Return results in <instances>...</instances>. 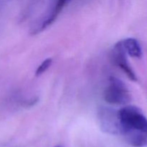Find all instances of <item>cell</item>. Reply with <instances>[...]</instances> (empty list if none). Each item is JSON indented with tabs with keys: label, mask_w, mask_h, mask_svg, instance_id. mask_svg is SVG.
<instances>
[{
	"label": "cell",
	"mask_w": 147,
	"mask_h": 147,
	"mask_svg": "<svg viewBox=\"0 0 147 147\" xmlns=\"http://www.w3.org/2000/svg\"><path fill=\"white\" fill-rule=\"evenodd\" d=\"M119 134L134 147H147V118L139 108L126 106L119 110Z\"/></svg>",
	"instance_id": "1"
},
{
	"label": "cell",
	"mask_w": 147,
	"mask_h": 147,
	"mask_svg": "<svg viewBox=\"0 0 147 147\" xmlns=\"http://www.w3.org/2000/svg\"><path fill=\"white\" fill-rule=\"evenodd\" d=\"M104 100L111 105H126L131 100L129 88L120 79L112 76L104 91Z\"/></svg>",
	"instance_id": "2"
},
{
	"label": "cell",
	"mask_w": 147,
	"mask_h": 147,
	"mask_svg": "<svg viewBox=\"0 0 147 147\" xmlns=\"http://www.w3.org/2000/svg\"><path fill=\"white\" fill-rule=\"evenodd\" d=\"M98 119L103 131L110 134H119V111L113 108L101 106L98 110Z\"/></svg>",
	"instance_id": "3"
},
{
	"label": "cell",
	"mask_w": 147,
	"mask_h": 147,
	"mask_svg": "<svg viewBox=\"0 0 147 147\" xmlns=\"http://www.w3.org/2000/svg\"><path fill=\"white\" fill-rule=\"evenodd\" d=\"M126 55L127 54L123 49L121 41L116 43L113 47L111 51V55L112 61L116 65H117L119 68L123 70V73L127 76V77L130 80L136 81L137 80L136 75L131 66L130 63H129Z\"/></svg>",
	"instance_id": "4"
},
{
	"label": "cell",
	"mask_w": 147,
	"mask_h": 147,
	"mask_svg": "<svg viewBox=\"0 0 147 147\" xmlns=\"http://www.w3.org/2000/svg\"><path fill=\"white\" fill-rule=\"evenodd\" d=\"M121 42L126 54L130 55L131 57H136V58H139L142 57V49L140 43L136 39L129 37L121 40Z\"/></svg>",
	"instance_id": "5"
},
{
	"label": "cell",
	"mask_w": 147,
	"mask_h": 147,
	"mask_svg": "<svg viewBox=\"0 0 147 147\" xmlns=\"http://www.w3.org/2000/svg\"><path fill=\"white\" fill-rule=\"evenodd\" d=\"M70 0H57V2L55 4V7L52 10L51 13L49 14L47 17L46 20L43 22L42 25V29H45L51 24L53 22L55 21L56 18H57V15L60 13L61 10L63 9V7L66 5Z\"/></svg>",
	"instance_id": "6"
},
{
	"label": "cell",
	"mask_w": 147,
	"mask_h": 147,
	"mask_svg": "<svg viewBox=\"0 0 147 147\" xmlns=\"http://www.w3.org/2000/svg\"><path fill=\"white\" fill-rule=\"evenodd\" d=\"M52 63H53V59L52 58H47L42 63L40 64V65L38 66L35 72L36 76H40L42 75L45 72L47 71V69L51 66Z\"/></svg>",
	"instance_id": "7"
},
{
	"label": "cell",
	"mask_w": 147,
	"mask_h": 147,
	"mask_svg": "<svg viewBox=\"0 0 147 147\" xmlns=\"http://www.w3.org/2000/svg\"><path fill=\"white\" fill-rule=\"evenodd\" d=\"M55 147H63V146H55Z\"/></svg>",
	"instance_id": "8"
}]
</instances>
